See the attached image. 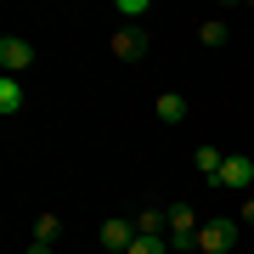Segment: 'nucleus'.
Instances as JSON below:
<instances>
[{
    "label": "nucleus",
    "mask_w": 254,
    "mask_h": 254,
    "mask_svg": "<svg viewBox=\"0 0 254 254\" xmlns=\"http://www.w3.org/2000/svg\"><path fill=\"white\" fill-rule=\"evenodd\" d=\"M237 249V220H203V232H198V249L192 254H232Z\"/></svg>",
    "instance_id": "f03ea898"
},
{
    "label": "nucleus",
    "mask_w": 254,
    "mask_h": 254,
    "mask_svg": "<svg viewBox=\"0 0 254 254\" xmlns=\"http://www.w3.org/2000/svg\"><path fill=\"white\" fill-rule=\"evenodd\" d=\"M192 164H198L203 181L215 187V175H220V164H226V153H220V147H198V153H192Z\"/></svg>",
    "instance_id": "9d476101"
},
{
    "label": "nucleus",
    "mask_w": 254,
    "mask_h": 254,
    "mask_svg": "<svg viewBox=\"0 0 254 254\" xmlns=\"http://www.w3.org/2000/svg\"><path fill=\"white\" fill-rule=\"evenodd\" d=\"M215 187H226V192H249V187H254V158L226 153V164H220V175H215Z\"/></svg>",
    "instance_id": "7ed1b4c3"
},
{
    "label": "nucleus",
    "mask_w": 254,
    "mask_h": 254,
    "mask_svg": "<svg viewBox=\"0 0 254 254\" xmlns=\"http://www.w3.org/2000/svg\"><path fill=\"white\" fill-rule=\"evenodd\" d=\"M130 243H136V220H130V215L102 220V249H108V254H130Z\"/></svg>",
    "instance_id": "20e7f679"
},
{
    "label": "nucleus",
    "mask_w": 254,
    "mask_h": 254,
    "mask_svg": "<svg viewBox=\"0 0 254 254\" xmlns=\"http://www.w3.org/2000/svg\"><path fill=\"white\" fill-rule=\"evenodd\" d=\"M57 232H63V220H57L51 209H46V215L34 220V243H57Z\"/></svg>",
    "instance_id": "9b49d317"
},
{
    "label": "nucleus",
    "mask_w": 254,
    "mask_h": 254,
    "mask_svg": "<svg viewBox=\"0 0 254 254\" xmlns=\"http://www.w3.org/2000/svg\"><path fill=\"white\" fill-rule=\"evenodd\" d=\"M237 220H243V226H254V198H243V209H237Z\"/></svg>",
    "instance_id": "2eb2a0df"
},
{
    "label": "nucleus",
    "mask_w": 254,
    "mask_h": 254,
    "mask_svg": "<svg viewBox=\"0 0 254 254\" xmlns=\"http://www.w3.org/2000/svg\"><path fill=\"white\" fill-rule=\"evenodd\" d=\"M0 68H6V73L34 68V46H28L23 34H6V40H0Z\"/></svg>",
    "instance_id": "423d86ee"
},
{
    "label": "nucleus",
    "mask_w": 254,
    "mask_h": 254,
    "mask_svg": "<svg viewBox=\"0 0 254 254\" xmlns=\"http://www.w3.org/2000/svg\"><path fill=\"white\" fill-rule=\"evenodd\" d=\"M153 113L164 119V125H181V119H187V96H181V91H164V96L153 102Z\"/></svg>",
    "instance_id": "6e6552de"
},
{
    "label": "nucleus",
    "mask_w": 254,
    "mask_h": 254,
    "mask_svg": "<svg viewBox=\"0 0 254 254\" xmlns=\"http://www.w3.org/2000/svg\"><path fill=\"white\" fill-rule=\"evenodd\" d=\"M130 254H170V243H164V237H136Z\"/></svg>",
    "instance_id": "ddd939ff"
},
{
    "label": "nucleus",
    "mask_w": 254,
    "mask_h": 254,
    "mask_svg": "<svg viewBox=\"0 0 254 254\" xmlns=\"http://www.w3.org/2000/svg\"><path fill=\"white\" fill-rule=\"evenodd\" d=\"M198 232H203L198 209H192V203H170V232H164L170 254H192V249H198Z\"/></svg>",
    "instance_id": "f257e3e1"
},
{
    "label": "nucleus",
    "mask_w": 254,
    "mask_h": 254,
    "mask_svg": "<svg viewBox=\"0 0 254 254\" xmlns=\"http://www.w3.org/2000/svg\"><path fill=\"white\" fill-rule=\"evenodd\" d=\"M119 17H147V0H119Z\"/></svg>",
    "instance_id": "4468645a"
},
{
    "label": "nucleus",
    "mask_w": 254,
    "mask_h": 254,
    "mask_svg": "<svg viewBox=\"0 0 254 254\" xmlns=\"http://www.w3.org/2000/svg\"><path fill=\"white\" fill-rule=\"evenodd\" d=\"M113 57H119V63H141V57H147V28L125 23V28L113 34Z\"/></svg>",
    "instance_id": "39448f33"
},
{
    "label": "nucleus",
    "mask_w": 254,
    "mask_h": 254,
    "mask_svg": "<svg viewBox=\"0 0 254 254\" xmlns=\"http://www.w3.org/2000/svg\"><path fill=\"white\" fill-rule=\"evenodd\" d=\"M198 40H203V46H226V23H220V17H209V23L198 28Z\"/></svg>",
    "instance_id": "f8f14e48"
},
{
    "label": "nucleus",
    "mask_w": 254,
    "mask_h": 254,
    "mask_svg": "<svg viewBox=\"0 0 254 254\" xmlns=\"http://www.w3.org/2000/svg\"><path fill=\"white\" fill-rule=\"evenodd\" d=\"M130 220H136V237H164V232H170V209H153V203L136 209Z\"/></svg>",
    "instance_id": "0eeeda50"
},
{
    "label": "nucleus",
    "mask_w": 254,
    "mask_h": 254,
    "mask_svg": "<svg viewBox=\"0 0 254 254\" xmlns=\"http://www.w3.org/2000/svg\"><path fill=\"white\" fill-rule=\"evenodd\" d=\"M28 254H51V243H28Z\"/></svg>",
    "instance_id": "dca6fc26"
},
{
    "label": "nucleus",
    "mask_w": 254,
    "mask_h": 254,
    "mask_svg": "<svg viewBox=\"0 0 254 254\" xmlns=\"http://www.w3.org/2000/svg\"><path fill=\"white\" fill-rule=\"evenodd\" d=\"M0 113H23V85H17V73H0Z\"/></svg>",
    "instance_id": "1a4fd4ad"
}]
</instances>
